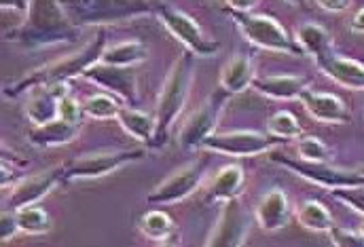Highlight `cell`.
Listing matches in <instances>:
<instances>
[{
	"instance_id": "6da1fadb",
	"label": "cell",
	"mask_w": 364,
	"mask_h": 247,
	"mask_svg": "<svg viewBox=\"0 0 364 247\" xmlns=\"http://www.w3.org/2000/svg\"><path fill=\"white\" fill-rule=\"evenodd\" d=\"M77 36L79 26L70 21L60 0H28L23 21L11 32V40L26 49L66 45Z\"/></svg>"
},
{
	"instance_id": "7a4b0ae2",
	"label": "cell",
	"mask_w": 364,
	"mask_h": 247,
	"mask_svg": "<svg viewBox=\"0 0 364 247\" xmlns=\"http://www.w3.org/2000/svg\"><path fill=\"white\" fill-rule=\"evenodd\" d=\"M106 51V30L100 28L95 38H91L87 47H83L81 51L66 55L58 62H51L43 68H38L36 72L28 75L26 79L13 82L11 89L4 87V95L9 97H17L34 87H49V84H60V82H68L75 77H81L90 66L97 64L102 60V53Z\"/></svg>"
},
{
	"instance_id": "3957f363",
	"label": "cell",
	"mask_w": 364,
	"mask_h": 247,
	"mask_svg": "<svg viewBox=\"0 0 364 247\" xmlns=\"http://www.w3.org/2000/svg\"><path fill=\"white\" fill-rule=\"evenodd\" d=\"M193 60L195 55L191 51H182L178 60L174 62L168 79L161 87L159 101H157V112H155V138H153V148H159L168 144L170 133L181 116L182 108L188 97V89L193 81Z\"/></svg>"
},
{
	"instance_id": "277c9868",
	"label": "cell",
	"mask_w": 364,
	"mask_h": 247,
	"mask_svg": "<svg viewBox=\"0 0 364 247\" xmlns=\"http://www.w3.org/2000/svg\"><path fill=\"white\" fill-rule=\"evenodd\" d=\"M75 26H104L155 11L151 0H60Z\"/></svg>"
},
{
	"instance_id": "5b68a950",
	"label": "cell",
	"mask_w": 364,
	"mask_h": 247,
	"mask_svg": "<svg viewBox=\"0 0 364 247\" xmlns=\"http://www.w3.org/2000/svg\"><path fill=\"white\" fill-rule=\"evenodd\" d=\"M231 17L235 26L242 30L244 38L252 43L259 49H267L275 53H288V55H305L296 40L290 38L286 28L277 23L269 15H257V13H240L231 11Z\"/></svg>"
},
{
	"instance_id": "8992f818",
	"label": "cell",
	"mask_w": 364,
	"mask_h": 247,
	"mask_svg": "<svg viewBox=\"0 0 364 247\" xmlns=\"http://www.w3.org/2000/svg\"><path fill=\"white\" fill-rule=\"evenodd\" d=\"M155 13L159 15L161 23L168 28V32L181 40L186 51H191L197 57H212L218 53L220 45L216 40H208L201 32V28L193 21V17H188L184 11L172 6V4H157Z\"/></svg>"
},
{
	"instance_id": "52a82bcc",
	"label": "cell",
	"mask_w": 364,
	"mask_h": 247,
	"mask_svg": "<svg viewBox=\"0 0 364 247\" xmlns=\"http://www.w3.org/2000/svg\"><path fill=\"white\" fill-rule=\"evenodd\" d=\"M284 140L275 138L272 133L259 131H231V133H212L203 140L201 148L227 157H257L269 153Z\"/></svg>"
},
{
	"instance_id": "ba28073f",
	"label": "cell",
	"mask_w": 364,
	"mask_h": 247,
	"mask_svg": "<svg viewBox=\"0 0 364 247\" xmlns=\"http://www.w3.org/2000/svg\"><path fill=\"white\" fill-rule=\"evenodd\" d=\"M227 99H229V93L225 89H218L201 104L199 110H195L186 119V123L182 125L181 133H178V144L182 150L201 148L203 140L214 133V127L218 123V116H220Z\"/></svg>"
},
{
	"instance_id": "9c48e42d",
	"label": "cell",
	"mask_w": 364,
	"mask_h": 247,
	"mask_svg": "<svg viewBox=\"0 0 364 247\" xmlns=\"http://www.w3.org/2000/svg\"><path fill=\"white\" fill-rule=\"evenodd\" d=\"M272 161L277 165L288 167L292 173L322 186V188H348V186H364L363 171H343L337 167H331L328 163H309V161H292L288 157H282L277 153L272 155Z\"/></svg>"
},
{
	"instance_id": "30bf717a",
	"label": "cell",
	"mask_w": 364,
	"mask_h": 247,
	"mask_svg": "<svg viewBox=\"0 0 364 247\" xmlns=\"http://www.w3.org/2000/svg\"><path fill=\"white\" fill-rule=\"evenodd\" d=\"M144 157L142 150H117V153H100V155H85L68 165H64V182L73 180H93L104 177L125 165L140 161Z\"/></svg>"
},
{
	"instance_id": "8fae6325",
	"label": "cell",
	"mask_w": 364,
	"mask_h": 247,
	"mask_svg": "<svg viewBox=\"0 0 364 247\" xmlns=\"http://www.w3.org/2000/svg\"><path fill=\"white\" fill-rule=\"evenodd\" d=\"M81 79L95 82L100 89L108 91L110 95L119 97L121 101H125L127 106L136 108L138 106V77H136V68H121V66H110V64H93L90 66Z\"/></svg>"
},
{
	"instance_id": "7c38bea8",
	"label": "cell",
	"mask_w": 364,
	"mask_h": 247,
	"mask_svg": "<svg viewBox=\"0 0 364 247\" xmlns=\"http://www.w3.org/2000/svg\"><path fill=\"white\" fill-rule=\"evenodd\" d=\"M203 173H205V161H195V163L182 167L181 171L172 173L166 182H161L146 197V203L153 205V207L181 203L188 194H193L197 190V186L201 184Z\"/></svg>"
},
{
	"instance_id": "4fadbf2b",
	"label": "cell",
	"mask_w": 364,
	"mask_h": 247,
	"mask_svg": "<svg viewBox=\"0 0 364 247\" xmlns=\"http://www.w3.org/2000/svg\"><path fill=\"white\" fill-rule=\"evenodd\" d=\"M246 233H248V224H246V216L244 209L235 199L223 201V209L218 216L216 226L210 233V239L205 241V246L210 247H237L244 246L246 241Z\"/></svg>"
},
{
	"instance_id": "5bb4252c",
	"label": "cell",
	"mask_w": 364,
	"mask_h": 247,
	"mask_svg": "<svg viewBox=\"0 0 364 247\" xmlns=\"http://www.w3.org/2000/svg\"><path fill=\"white\" fill-rule=\"evenodd\" d=\"M28 93H30L26 104L28 119L34 125H45L60 116V99L70 95V87L68 82H60L49 87H34Z\"/></svg>"
},
{
	"instance_id": "9a60e30c",
	"label": "cell",
	"mask_w": 364,
	"mask_h": 247,
	"mask_svg": "<svg viewBox=\"0 0 364 247\" xmlns=\"http://www.w3.org/2000/svg\"><path fill=\"white\" fill-rule=\"evenodd\" d=\"M60 182H64V169L62 167H55V169H49L45 173H38V175H32L23 182H19L11 197H9V207L13 212L21 209V207H28V205H34L38 203L45 194H49Z\"/></svg>"
},
{
	"instance_id": "2e32d148",
	"label": "cell",
	"mask_w": 364,
	"mask_h": 247,
	"mask_svg": "<svg viewBox=\"0 0 364 247\" xmlns=\"http://www.w3.org/2000/svg\"><path fill=\"white\" fill-rule=\"evenodd\" d=\"M318 68L337 84L348 87V89H364V64L352 60V57H343L337 55L333 49L328 53H324L322 57L316 60Z\"/></svg>"
},
{
	"instance_id": "e0dca14e",
	"label": "cell",
	"mask_w": 364,
	"mask_h": 247,
	"mask_svg": "<svg viewBox=\"0 0 364 247\" xmlns=\"http://www.w3.org/2000/svg\"><path fill=\"white\" fill-rule=\"evenodd\" d=\"M301 104L320 123L343 125V123H350V119H352V114H350L348 106L343 104V99L333 95V93H316V91L307 89L301 95Z\"/></svg>"
},
{
	"instance_id": "ac0fdd59",
	"label": "cell",
	"mask_w": 364,
	"mask_h": 247,
	"mask_svg": "<svg viewBox=\"0 0 364 247\" xmlns=\"http://www.w3.org/2000/svg\"><path fill=\"white\" fill-rule=\"evenodd\" d=\"M257 222L263 231L275 233L288 226L290 222V201L282 188H272L265 192L257 205Z\"/></svg>"
},
{
	"instance_id": "d6986e66",
	"label": "cell",
	"mask_w": 364,
	"mask_h": 247,
	"mask_svg": "<svg viewBox=\"0 0 364 247\" xmlns=\"http://www.w3.org/2000/svg\"><path fill=\"white\" fill-rule=\"evenodd\" d=\"M252 87L269 97V99H282V101H288V99H301V95L309 89L307 87V79L303 77H290V75H273V77H261V79H255Z\"/></svg>"
},
{
	"instance_id": "ffe728a7",
	"label": "cell",
	"mask_w": 364,
	"mask_h": 247,
	"mask_svg": "<svg viewBox=\"0 0 364 247\" xmlns=\"http://www.w3.org/2000/svg\"><path fill=\"white\" fill-rule=\"evenodd\" d=\"M252 81H255V66L252 60L244 53L233 55L220 72V89H225L229 95H237L246 91L248 87H252Z\"/></svg>"
},
{
	"instance_id": "44dd1931",
	"label": "cell",
	"mask_w": 364,
	"mask_h": 247,
	"mask_svg": "<svg viewBox=\"0 0 364 247\" xmlns=\"http://www.w3.org/2000/svg\"><path fill=\"white\" fill-rule=\"evenodd\" d=\"M81 131V125H75V123H68L64 119H53L51 123H45V125H36V129L30 133V142L34 146H41V148H49V146H62V144H68L73 142Z\"/></svg>"
},
{
	"instance_id": "7402d4cb",
	"label": "cell",
	"mask_w": 364,
	"mask_h": 247,
	"mask_svg": "<svg viewBox=\"0 0 364 247\" xmlns=\"http://www.w3.org/2000/svg\"><path fill=\"white\" fill-rule=\"evenodd\" d=\"M244 186V171L240 165H229L225 167L210 184L208 192H205V203H223L229 199L240 197Z\"/></svg>"
},
{
	"instance_id": "603a6c76",
	"label": "cell",
	"mask_w": 364,
	"mask_h": 247,
	"mask_svg": "<svg viewBox=\"0 0 364 247\" xmlns=\"http://www.w3.org/2000/svg\"><path fill=\"white\" fill-rule=\"evenodd\" d=\"M117 121H119L121 127H123L132 138H136L138 142L153 144L155 127H157L155 116H151V114H146V112H142V110H138V108L125 106V108H121Z\"/></svg>"
},
{
	"instance_id": "cb8c5ba5",
	"label": "cell",
	"mask_w": 364,
	"mask_h": 247,
	"mask_svg": "<svg viewBox=\"0 0 364 247\" xmlns=\"http://www.w3.org/2000/svg\"><path fill=\"white\" fill-rule=\"evenodd\" d=\"M146 57H149L146 45H142L138 40H127V43H119V45L106 47V51L102 53L100 62L102 64H110V66H121V68H136Z\"/></svg>"
},
{
	"instance_id": "d4e9b609",
	"label": "cell",
	"mask_w": 364,
	"mask_h": 247,
	"mask_svg": "<svg viewBox=\"0 0 364 247\" xmlns=\"http://www.w3.org/2000/svg\"><path fill=\"white\" fill-rule=\"evenodd\" d=\"M138 229L144 237L159 241V243H170V237H176V226L172 218L161 212V209H149L138 218Z\"/></svg>"
},
{
	"instance_id": "484cf974",
	"label": "cell",
	"mask_w": 364,
	"mask_h": 247,
	"mask_svg": "<svg viewBox=\"0 0 364 247\" xmlns=\"http://www.w3.org/2000/svg\"><path fill=\"white\" fill-rule=\"evenodd\" d=\"M296 43L303 49V53L311 55L314 60L322 57L333 49L328 32L318 23H301L296 30Z\"/></svg>"
},
{
	"instance_id": "4316f807",
	"label": "cell",
	"mask_w": 364,
	"mask_h": 247,
	"mask_svg": "<svg viewBox=\"0 0 364 247\" xmlns=\"http://www.w3.org/2000/svg\"><path fill=\"white\" fill-rule=\"evenodd\" d=\"M296 220L311 233H328L335 226L331 212L320 201H305L296 212Z\"/></svg>"
},
{
	"instance_id": "83f0119b",
	"label": "cell",
	"mask_w": 364,
	"mask_h": 247,
	"mask_svg": "<svg viewBox=\"0 0 364 247\" xmlns=\"http://www.w3.org/2000/svg\"><path fill=\"white\" fill-rule=\"evenodd\" d=\"M17 214V222H19V231L26 233V235H45L51 231L53 222H51V216L36 207V205H28V207H21L15 212Z\"/></svg>"
},
{
	"instance_id": "f1b7e54d",
	"label": "cell",
	"mask_w": 364,
	"mask_h": 247,
	"mask_svg": "<svg viewBox=\"0 0 364 247\" xmlns=\"http://www.w3.org/2000/svg\"><path fill=\"white\" fill-rule=\"evenodd\" d=\"M121 99L110 95V93H100V95H91L83 101V112L85 116L95 119V121H108V119H117L121 112Z\"/></svg>"
},
{
	"instance_id": "f546056e",
	"label": "cell",
	"mask_w": 364,
	"mask_h": 247,
	"mask_svg": "<svg viewBox=\"0 0 364 247\" xmlns=\"http://www.w3.org/2000/svg\"><path fill=\"white\" fill-rule=\"evenodd\" d=\"M267 133H272L279 140H294V138H301V125H299V121L294 119L292 112L279 110V112L269 116Z\"/></svg>"
},
{
	"instance_id": "4dcf8cb0",
	"label": "cell",
	"mask_w": 364,
	"mask_h": 247,
	"mask_svg": "<svg viewBox=\"0 0 364 247\" xmlns=\"http://www.w3.org/2000/svg\"><path fill=\"white\" fill-rule=\"evenodd\" d=\"M299 157L309 163H328L331 150L316 138H299Z\"/></svg>"
},
{
	"instance_id": "1f68e13d",
	"label": "cell",
	"mask_w": 364,
	"mask_h": 247,
	"mask_svg": "<svg viewBox=\"0 0 364 247\" xmlns=\"http://www.w3.org/2000/svg\"><path fill=\"white\" fill-rule=\"evenodd\" d=\"M331 235V243L337 247H364L363 233H354L350 229H341V226H333L328 231Z\"/></svg>"
},
{
	"instance_id": "d6a6232c",
	"label": "cell",
	"mask_w": 364,
	"mask_h": 247,
	"mask_svg": "<svg viewBox=\"0 0 364 247\" xmlns=\"http://www.w3.org/2000/svg\"><path fill=\"white\" fill-rule=\"evenodd\" d=\"M333 194L343 201L346 205H350L352 209L364 214V186H348V188H335Z\"/></svg>"
},
{
	"instance_id": "836d02e7",
	"label": "cell",
	"mask_w": 364,
	"mask_h": 247,
	"mask_svg": "<svg viewBox=\"0 0 364 247\" xmlns=\"http://www.w3.org/2000/svg\"><path fill=\"white\" fill-rule=\"evenodd\" d=\"M83 116H85L83 104L75 101L70 95H66V97L60 99V119H64L68 123H75V125H81L83 123Z\"/></svg>"
},
{
	"instance_id": "e575fe53",
	"label": "cell",
	"mask_w": 364,
	"mask_h": 247,
	"mask_svg": "<svg viewBox=\"0 0 364 247\" xmlns=\"http://www.w3.org/2000/svg\"><path fill=\"white\" fill-rule=\"evenodd\" d=\"M17 233H21L19 231V222H17V214L11 209H4L2 212V216H0V237H2V241H9V239H13Z\"/></svg>"
},
{
	"instance_id": "d590c367",
	"label": "cell",
	"mask_w": 364,
	"mask_h": 247,
	"mask_svg": "<svg viewBox=\"0 0 364 247\" xmlns=\"http://www.w3.org/2000/svg\"><path fill=\"white\" fill-rule=\"evenodd\" d=\"M318 4L324 9V11H331V13H341L350 6V0H318Z\"/></svg>"
},
{
	"instance_id": "8d00e7d4",
	"label": "cell",
	"mask_w": 364,
	"mask_h": 247,
	"mask_svg": "<svg viewBox=\"0 0 364 247\" xmlns=\"http://www.w3.org/2000/svg\"><path fill=\"white\" fill-rule=\"evenodd\" d=\"M259 0H227V4L231 6V11H240V13H248L255 9Z\"/></svg>"
},
{
	"instance_id": "74e56055",
	"label": "cell",
	"mask_w": 364,
	"mask_h": 247,
	"mask_svg": "<svg viewBox=\"0 0 364 247\" xmlns=\"http://www.w3.org/2000/svg\"><path fill=\"white\" fill-rule=\"evenodd\" d=\"M0 4H2V11H6L11 6V11H23L26 13V9H28V0H0Z\"/></svg>"
},
{
	"instance_id": "f35d334b",
	"label": "cell",
	"mask_w": 364,
	"mask_h": 247,
	"mask_svg": "<svg viewBox=\"0 0 364 247\" xmlns=\"http://www.w3.org/2000/svg\"><path fill=\"white\" fill-rule=\"evenodd\" d=\"M350 30L356 32V34H364V9H360V11L352 17Z\"/></svg>"
},
{
	"instance_id": "ab89813d",
	"label": "cell",
	"mask_w": 364,
	"mask_h": 247,
	"mask_svg": "<svg viewBox=\"0 0 364 247\" xmlns=\"http://www.w3.org/2000/svg\"><path fill=\"white\" fill-rule=\"evenodd\" d=\"M286 2H288V4H292V6H301V9H303V6H307V0H286Z\"/></svg>"
},
{
	"instance_id": "60d3db41",
	"label": "cell",
	"mask_w": 364,
	"mask_h": 247,
	"mask_svg": "<svg viewBox=\"0 0 364 247\" xmlns=\"http://www.w3.org/2000/svg\"><path fill=\"white\" fill-rule=\"evenodd\" d=\"M360 233H363V237H364V226H363V231H360Z\"/></svg>"
}]
</instances>
